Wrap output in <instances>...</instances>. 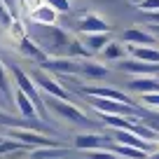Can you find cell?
Returning a JSON list of instances; mask_svg holds the SVG:
<instances>
[{
  "label": "cell",
  "instance_id": "6da1fadb",
  "mask_svg": "<svg viewBox=\"0 0 159 159\" xmlns=\"http://www.w3.org/2000/svg\"><path fill=\"white\" fill-rule=\"evenodd\" d=\"M28 38L33 40V42L45 52L47 56L56 54V56L63 59L66 49H68V45H70V40H73V35H70L68 30L59 28V26H38V24H30L28 26Z\"/></svg>",
  "mask_w": 159,
  "mask_h": 159
},
{
  "label": "cell",
  "instance_id": "7a4b0ae2",
  "mask_svg": "<svg viewBox=\"0 0 159 159\" xmlns=\"http://www.w3.org/2000/svg\"><path fill=\"white\" fill-rule=\"evenodd\" d=\"M7 70L12 73V80H14V84H16V89L19 91H24L26 96L30 98V103H33V108H35V112L40 115V119H49V112H47V108H45V98H42V94L38 91V87L33 84V80L28 77V75L24 73V70L19 68V66H14V63H10L7 66Z\"/></svg>",
  "mask_w": 159,
  "mask_h": 159
},
{
  "label": "cell",
  "instance_id": "3957f363",
  "mask_svg": "<svg viewBox=\"0 0 159 159\" xmlns=\"http://www.w3.org/2000/svg\"><path fill=\"white\" fill-rule=\"evenodd\" d=\"M42 98H45L47 112L52 110V112H56L59 117L68 119V122H73V124H80V126H94V119H89L77 105L66 103V101H56V98H52V96H42Z\"/></svg>",
  "mask_w": 159,
  "mask_h": 159
},
{
  "label": "cell",
  "instance_id": "277c9868",
  "mask_svg": "<svg viewBox=\"0 0 159 159\" xmlns=\"http://www.w3.org/2000/svg\"><path fill=\"white\" fill-rule=\"evenodd\" d=\"M30 80H33V84L38 87V89L45 91V96H52V98H56V101H66V103H73L70 91L66 89L61 82H56L47 70H33Z\"/></svg>",
  "mask_w": 159,
  "mask_h": 159
},
{
  "label": "cell",
  "instance_id": "5b68a950",
  "mask_svg": "<svg viewBox=\"0 0 159 159\" xmlns=\"http://www.w3.org/2000/svg\"><path fill=\"white\" fill-rule=\"evenodd\" d=\"M7 138L16 140V143L26 145V148H28V145H35V148H59L56 140L47 138V136L38 134V131H33V129H7Z\"/></svg>",
  "mask_w": 159,
  "mask_h": 159
},
{
  "label": "cell",
  "instance_id": "8992f818",
  "mask_svg": "<svg viewBox=\"0 0 159 159\" xmlns=\"http://www.w3.org/2000/svg\"><path fill=\"white\" fill-rule=\"evenodd\" d=\"M77 91L82 96H91V98H105V101H115V103H124V105H134V98L112 87H77Z\"/></svg>",
  "mask_w": 159,
  "mask_h": 159
},
{
  "label": "cell",
  "instance_id": "52a82bcc",
  "mask_svg": "<svg viewBox=\"0 0 159 159\" xmlns=\"http://www.w3.org/2000/svg\"><path fill=\"white\" fill-rule=\"evenodd\" d=\"M75 148L82 150V152L112 148V136H105V134H77L75 136Z\"/></svg>",
  "mask_w": 159,
  "mask_h": 159
},
{
  "label": "cell",
  "instance_id": "ba28073f",
  "mask_svg": "<svg viewBox=\"0 0 159 159\" xmlns=\"http://www.w3.org/2000/svg\"><path fill=\"white\" fill-rule=\"evenodd\" d=\"M115 68L122 70V73H131V75H138V77H152L154 73H159V66L154 63H143V61H136V59H122L115 63Z\"/></svg>",
  "mask_w": 159,
  "mask_h": 159
},
{
  "label": "cell",
  "instance_id": "9c48e42d",
  "mask_svg": "<svg viewBox=\"0 0 159 159\" xmlns=\"http://www.w3.org/2000/svg\"><path fill=\"white\" fill-rule=\"evenodd\" d=\"M112 143L115 145H124V148H134V150H143V152H154V148H157V143H145V140H140L138 136H134L131 131H115L112 136Z\"/></svg>",
  "mask_w": 159,
  "mask_h": 159
},
{
  "label": "cell",
  "instance_id": "30bf717a",
  "mask_svg": "<svg viewBox=\"0 0 159 159\" xmlns=\"http://www.w3.org/2000/svg\"><path fill=\"white\" fill-rule=\"evenodd\" d=\"M77 28L84 35H94V33H110V24L103 16L96 14H82V19L77 21Z\"/></svg>",
  "mask_w": 159,
  "mask_h": 159
},
{
  "label": "cell",
  "instance_id": "8fae6325",
  "mask_svg": "<svg viewBox=\"0 0 159 159\" xmlns=\"http://www.w3.org/2000/svg\"><path fill=\"white\" fill-rule=\"evenodd\" d=\"M47 70L61 75V77H68V75H80V61H73V59H47L45 63Z\"/></svg>",
  "mask_w": 159,
  "mask_h": 159
},
{
  "label": "cell",
  "instance_id": "7c38bea8",
  "mask_svg": "<svg viewBox=\"0 0 159 159\" xmlns=\"http://www.w3.org/2000/svg\"><path fill=\"white\" fill-rule=\"evenodd\" d=\"M122 40L129 42V45H134V47H154V42H157L154 35H150L148 30H140V28L124 30V33H122Z\"/></svg>",
  "mask_w": 159,
  "mask_h": 159
},
{
  "label": "cell",
  "instance_id": "4fadbf2b",
  "mask_svg": "<svg viewBox=\"0 0 159 159\" xmlns=\"http://www.w3.org/2000/svg\"><path fill=\"white\" fill-rule=\"evenodd\" d=\"M12 103L16 105V110H19L21 119H26V122H30V124H33V119L38 117V112H35V108H33V103H30L28 96H26L24 91L14 89V94H12Z\"/></svg>",
  "mask_w": 159,
  "mask_h": 159
},
{
  "label": "cell",
  "instance_id": "5bb4252c",
  "mask_svg": "<svg viewBox=\"0 0 159 159\" xmlns=\"http://www.w3.org/2000/svg\"><path fill=\"white\" fill-rule=\"evenodd\" d=\"M16 49L21 52V56H26V59H30V61H40V63H45V61L49 59V56H47L45 52L40 49V47L35 45V42L28 38V35H24V38L16 42Z\"/></svg>",
  "mask_w": 159,
  "mask_h": 159
},
{
  "label": "cell",
  "instance_id": "9a60e30c",
  "mask_svg": "<svg viewBox=\"0 0 159 159\" xmlns=\"http://www.w3.org/2000/svg\"><path fill=\"white\" fill-rule=\"evenodd\" d=\"M30 24H38V26H56V21H59V12H54L49 5H40L38 10L30 12Z\"/></svg>",
  "mask_w": 159,
  "mask_h": 159
},
{
  "label": "cell",
  "instance_id": "2e32d148",
  "mask_svg": "<svg viewBox=\"0 0 159 159\" xmlns=\"http://www.w3.org/2000/svg\"><path fill=\"white\" fill-rule=\"evenodd\" d=\"M126 54H129L131 59H136V61L159 66V49H154V47H134V45H126Z\"/></svg>",
  "mask_w": 159,
  "mask_h": 159
},
{
  "label": "cell",
  "instance_id": "e0dca14e",
  "mask_svg": "<svg viewBox=\"0 0 159 159\" xmlns=\"http://www.w3.org/2000/svg\"><path fill=\"white\" fill-rule=\"evenodd\" d=\"M108 42H110V33H94V35H84V40H82L84 49L89 52L91 56H96V54L101 56V52L108 47Z\"/></svg>",
  "mask_w": 159,
  "mask_h": 159
},
{
  "label": "cell",
  "instance_id": "ac0fdd59",
  "mask_svg": "<svg viewBox=\"0 0 159 159\" xmlns=\"http://www.w3.org/2000/svg\"><path fill=\"white\" fill-rule=\"evenodd\" d=\"M80 75L87 80H96V77H105L108 75V66H103L101 61H80Z\"/></svg>",
  "mask_w": 159,
  "mask_h": 159
},
{
  "label": "cell",
  "instance_id": "d6986e66",
  "mask_svg": "<svg viewBox=\"0 0 159 159\" xmlns=\"http://www.w3.org/2000/svg\"><path fill=\"white\" fill-rule=\"evenodd\" d=\"M129 87L134 91H138L140 96L145 94H157L159 91V77H134L129 82Z\"/></svg>",
  "mask_w": 159,
  "mask_h": 159
},
{
  "label": "cell",
  "instance_id": "ffe728a7",
  "mask_svg": "<svg viewBox=\"0 0 159 159\" xmlns=\"http://www.w3.org/2000/svg\"><path fill=\"white\" fill-rule=\"evenodd\" d=\"M70 157V150L59 145V148H38L28 154V159H66Z\"/></svg>",
  "mask_w": 159,
  "mask_h": 159
},
{
  "label": "cell",
  "instance_id": "44dd1931",
  "mask_svg": "<svg viewBox=\"0 0 159 159\" xmlns=\"http://www.w3.org/2000/svg\"><path fill=\"white\" fill-rule=\"evenodd\" d=\"M101 59H103V61H115V63H117V61H122V59H126V45L110 40L108 47L101 52Z\"/></svg>",
  "mask_w": 159,
  "mask_h": 159
},
{
  "label": "cell",
  "instance_id": "7402d4cb",
  "mask_svg": "<svg viewBox=\"0 0 159 159\" xmlns=\"http://www.w3.org/2000/svg\"><path fill=\"white\" fill-rule=\"evenodd\" d=\"M12 94H14V89H12V80L7 75V66L0 61V96L5 98V103L12 105Z\"/></svg>",
  "mask_w": 159,
  "mask_h": 159
},
{
  "label": "cell",
  "instance_id": "603a6c76",
  "mask_svg": "<svg viewBox=\"0 0 159 159\" xmlns=\"http://www.w3.org/2000/svg\"><path fill=\"white\" fill-rule=\"evenodd\" d=\"M0 126H5V129H30L33 124L21 117H14L12 112H2L0 110Z\"/></svg>",
  "mask_w": 159,
  "mask_h": 159
},
{
  "label": "cell",
  "instance_id": "cb8c5ba5",
  "mask_svg": "<svg viewBox=\"0 0 159 159\" xmlns=\"http://www.w3.org/2000/svg\"><path fill=\"white\" fill-rule=\"evenodd\" d=\"M112 152L117 157H126V159H148L150 154L143 150H134V148H124V145H115L112 143Z\"/></svg>",
  "mask_w": 159,
  "mask_h": 159
},
{
  "label": "cell",
  "instance_id": "d4e9b609",
  "mask_svg": "<svg viewBox=\"0 0 159 159\" xmlns=\"http://www.w3.org/2000/svg\"><path fill=\"white\" fill-rule=\"evenodd\" d=\"M19 150H26V145L16 143V140H12V138H2V136H0V157L2 159H5L7 154H12V152H19Z\"/></svg>",
  "mask_w": 159,
  "mask_h": 159
},
{
  "label": "cell",
  "instance_id": "484cf974",
  "mask_svg": "<svg viewBox=\"0 0 159 159\" xmlns=\"http://www.w3.org/2000/svg\"><path fill=\"white\" fill-rule=\"evenodd\" d=\"M14 19H16V16L12 14V12L7 10L5 5H2V2H0V28H2V30L7 33V30L12 28V24H14Z\"/></svg>",
  "mask_w": 159,
  "mask_h": 159
},
{
  "label": "cell",
  "instance_id": "4316f807",
  "mask_svg": "<svg viewBox=\"0 0 159 159\" xmlns=\"http://www.w3.org/2000/svg\"><path fill=\"white\" fill-rule=\"evenodd\" d=\"M87 159H119L112 150H91L87 152Z\"/></svg>",
  "mask_w": 159,
  "mask_h": 159
},
{
  "label": "cell",
  "instance_id": "83f0119b",
  "mask_svg": "<svg viewBox=\"0 0 159 159\" xmlns=\"http://www.w3.org/2000/svg\"><path fill=\"white\" fill-rule=\"evenodd\" d=\"M45 2H47L54 12H61V14L70 12V0H45Z\"/></svg>",
  "mask_w": 159,
  "mask_h": 159
},
{
  "label": "cell",
  "instance_id": "f1b7e54d",
  "mask_svg": "<svg viewBox=\"0 0 159 159\" xmlns=\"http://www.w3.org/2000/svg\"><path fill=\"white\" fill-rule=\"evenodd\" d=\"M140 103L148 105V108H152V110H159V91H157V94H145V96H140Z\"/></svg>",
  "mask_w": 159,
  "mask_h": 159
},
{
  "label": "cell",
  "instance_id": "f546056e",
  "mask_svg": "<svg viewBox=\"0 0 159 159\" xmlns=\"http://www.w3.org/2000/svg\"><path fill=\"white\" fill-rule=\"evenodd\" d=\"M138 10H143L145 14H152V12H159V0H143L138 5Z\"/></svg>",
  "mask_w": 159,
  "mask_h": 159
},
{
  "label": "cell",
  "instance_id": "4dcf8cb0",
  "mask_svg": "<svg viewBox=\"0 0 159 159\" xmlns=\"http://www.w3.org/2000/svg\"><path fill=\"white\" fill-rule=\"evenodd\" d=\"M0 2H2V5H5L7 10L12 12V14H14V0H0Z\"/></svg>",
  "mask_w": 159,
  "mask_h": 159
},
{
  "label": "cell",
  "instance_id": "1f68e13d",
  "mask_svg": "<svg viewBox=\"0 0 159 159\" xmlns=\"http://www.w3.org/2000/svg\"><path fill=\"white\" fill-rule=\"evenodd\" d=\"M148 33H150V35H159V26H150Z\"/></svg>",
  "mask_w": 159,
  "mask_h": 159
},
{
  "label": "cell",
  "instance_id": "d6a6232c",
  "mask_svg": "<svg viewBox=\"0 0 159 159\" xmlns=\"http://www.w3.org/2000/svg\"><path fill=\"white\" fill-rule=\"evenodd\" d=\"M148 159H159V150H154V152H152V154H150V157H148Z\"/></svg>",
  "mask_w": 159,
  "mask_h": 159
},
{
  "label": "cell",
  "instance_id": "836d02e7",
  "mask_svg": "<svg viewBox=\"0 0 159 159\" xmlns=\"http://www.w3.org/2000/svg\"><path fill=\"white\" fill-rule=\"evenodd\" d=\"M129 2H134V5H136V7H138V5H140V2H143V0H129Z\"/></svg>",
  "mask_w": 159,
  "mask_h": 159
},
{
  "label": "cell",
  "instance_id": "e575fe53",
  "mask_svg": "<svg viewBox=\"0 0 159 159\" xmlns=\"http://www.w3.org/2000/svg\"><path fill=\"white\" fill-rule=\"evenodd\" d=\"M19 2H24V0H19Z\"/></svg>",
  "mask_w": 159,
  "mask_h": 159
}]
</instances>
